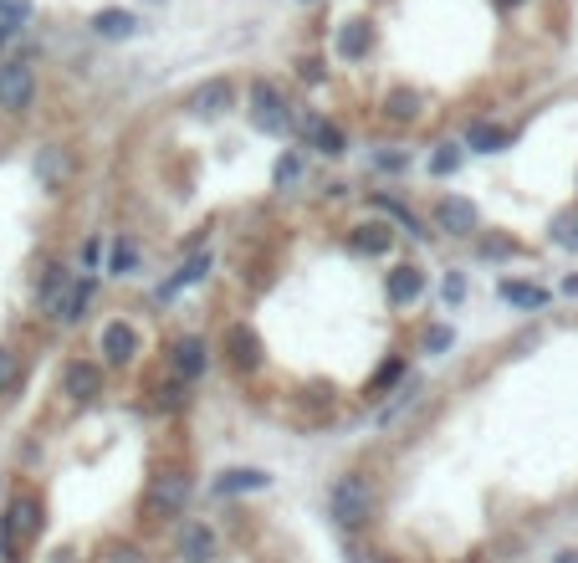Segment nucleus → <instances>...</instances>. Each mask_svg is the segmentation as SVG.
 <instances>
[{
	"label": "nucleus",
	"instance_id": "nucleus-1",
	"mask_svg": "<svg viewBox=\"0 0 578 563\" xmlns=\"http://www.w3.org/2000/svg\"><path fill=\"white\" fill-rule=\"evenodd\" d=\"M374 512V487L364 482V476H338V482L328 487V517L338 528H364Z\"/></svg>",
	"mask_w": 578,
	"mask_h": 563
},
{
	"label": "nucleus",
	"instance_id": "nucleus-2",
	"mask_svg": "<svg viewBox=\"0 0 578 563\" xmlns=\"http://www.w3.org/2000/svg\"><path fill=\"white\" fill-rule=\"evenodd\" d=\"M41 528V502L36 497H11V507L0 512V553H16V543H26Z\"/></svg>",
	"mask_w": 578,
	"mask_h": 563
},
{
	"label": "nucleus",
	"instance_id": "nucleus-3",
	"mask_svg": "<svg viewBox=\"0 0 578 563\" xmlns=\"http://www.w3.org/2000/svg\"><path fill=\"white\" fill-rule=\"evenodd\" d=\"M251 118H256L261 134H287L292 108H287V98L277 93V82H266V77L251 82Z\"/></svg>",
	"mask_w": 578,
	"mask_h": 563
},
{
	"label": "nucleus",
	"instance_id": "nucleus-4",
	"mask_svg": "<svg viewBox=\"0 0 578 563\" xmlns=\"http://www.w3.org/2000/svg\"><path fill=\"white\" fill-rule=\"evenodd\" d=\"M31 98H36L31 62H0V108H6V113H26Z\"/></svg>",
	"mask_w": 578,
	"mask_h": 563
},
{
	"label": "nucleus",
	"instance_id": "nucleus-5",
	"mask_svg": "<svg viewBox=\"0 0 578 563\" xmlns=\"http://www.w3.org/2000/svg\"><path fill=\"white\" fill-rule=\"evenodd\" d=\"M435 221H440V231H451V236H471V231L481 226V215H476V205H471V200L451 195V200H440Z\"/></svg>",
	"mask_w": 578,
	"mask_h": 563
},
{
	"label": "nucleus",
	"instance_id": "nucleus-6",
	"mask_svg": "<svg viewBox=\"0 0 578 563\" xmlns=\"http://www.w3.org/2000/svg\"><path fill=\"white\" fill-rule=\"evenodd\" d=\"M231 103H236V88H231L226 77H210L205 88H200V93L190 98V108H195L200 118H220V113H226Z\"/></svg>",
	"mask_w": 578,
	"mask_h": 563
},
{
	"label": "nucleus",
	"instance_id": "nucleus-7",
	"mask_svg": "<svg viewBox=\"0 0 578 563\" xmlns=\"http://www.w3.org/2000/svg\"><path fill=\"white\" fill-rule=\"evenodd\" d=\"M384 292H389L394 308H405V302H415V297L425 292V272H420V267H394L389 282H384Z\"/></svg>",
	"mask_w": 578,
	"mask_h": 563
},
{
	"label": "nucleus",
	"instance_id": "nucleus-8",
	"mask_svg": "<svg viewBox=\"0 0 578 563\" xmlns=\"http://www.w3.org/2000/svg\"><path fill=\"white\" fill-rule=\"evenodd\" d=\"M205 338H180V343H174V374H180V379H200L205 374Z\"/></svg>",
	"mask_w": 578,
	"mask_h": 563
},
{
	"label": "nucleus",
	"instance_id": "nucleus-9",
	"mask_svg": "<svg viewBox=\"0 0 578 563\" xmlns=\"http://www.w3.org/2000/svg\"><path fill=\"white\" fill-rule=\"evenodd\" d=\"M103 354H108V364H128L133 354H139V333H133L128 323H108L103 328Z\"/></svg>",
	"mask_w": 578,
	"mask_h": 563
},
{
	"label": "nucleus",
	"instance_id": "nucleus-10",
	"mask_svg": "<svg viewBox=\"0 0 578 563\" xmlns=\"http://www.w3.org/2000/svg\"><path fill=\"white\" fill-rule=\"evenodd\" d=\"M62 389L72 400H93L98 389H103V369L98 364H72L67 374H62Z\"/></svg>",
	"mask_w": 578,
	"mask_h": 563
},
{
	"label": "nucleus",
	"instance_id": "nucleus-11",
	"mask_svg": "<svg viewBox=\"0 0 578 563\" xmlns=\"http://www.w3.org/2000/svg\"><path fill=\"white\" fill-rule=\"evenodd\" d=\"M369 47H374V26H369V21H348V26L338 31V57L359 62V57H369Z\"/></svg>",
	"mask_w": 578,
	"mask_h": 563
},
{
	"label": "nucleus",
	"instance_id": "nucleus-12",
	"mask_svg": "<svg viewBox=\"0 0 578 563\" xmlns=\"http://www.w3.org/2000/svg\"><path fill=\"white\" fill-rule=\"evenodd\" d=\"M87 297H93V282H67V292L52 302L47 313H52L57 323H77V318H82V308H87Z\"/></svg>",
	"mask_w": 578,
	"mask_h": 563
},
{
	"label": "nucleus",
	"instance_id": "nucleus-13",
	"mask_svg": "<svg viewBox=\"0 0 578 563\" xmlns=\"http://www.w3.org/2000/svg\"><path fill=\"white\" fill-rule=\"evenodd\" d=\"M226 343H231V359H236V369H261V338L251 333V328H231L226 333Z\"/></svg>",
	"mask_w": 578,
	"mask_h": 563
},
{
	"label": "nucleus",
	"instance_id": "nucleus-14",
	"mask_svg": "<svg viewBox=\"0 0 578 563\" xmlns=\"http://www.w3.org/2000/svg\"><path fill=\"white\" fill-rule=\"evenodd\" d=\"M185 502H190V476H180V471L159 476V487H154V507H164V512H180Z\"/></svg>",
	"mask_w": 578,
	"mask_h": 563
},
{
	"label": "nucleus",
	"instance_id": "nucleus-15",
	"mask_svg": "<svg viewBox=\"0 0 578 563\" xmlns=\"http://www.w3.org/2000/svg\"><path fill=\"white\" fill-rule=\"evenodd\" d=\"M205 272H210V256H190V262L174 272L164 287H159V302H169V297H180L185 287H195V282H205Z\"/></svg>",
	"mask_w": 578,
	"mask_h": 563
},
{
	"label": "nucleus",
	"instance_id": "nucleus-16",
	"mask_svg": "<svg viewBox=\"0 0 578 563\" xmlns=\"http://www.w3.org/2000/svg\"><path fill=\"white\" fill-rule=\"evenodd\" d=\"M302 134L313 139L323 154H343V128L328 123V118H313V113H302Z\"/></svg>",
	"mask_w": 578,
	"mask_h": 563
},
{
	"label": "nucleus",
	"instance_id": "nucleus-17",
	"mask_svg": "<svg viewBox=\"0 0 578 563\" xmlns=\"http://www.w3.org/2000/svg\"><path fill=\"white\" fill-rule=\"evenodd\" d=\"M215 553V533L205 528V523H190L185 533H180V558L185 563H205Z\"/></svg>",
	"mask_w": 578,
	"mask_h": 563
},
{
	"label": "nucleus",
	"instance_id": "nucleus-18",
	"mask_svg": "<svg viewBox=\"0 0 578 563\" xmlns=\"http://www.w3.org/2000/svg\"><path fill=\"white\" fill-rule=\"evenodd\" d=\"M36 175H41V185H47V190H62V180L72 175V159H67V149H41V159H36Z\"/></svg>",
	"mask_w": 578,
	"mask_h": 563
},
{
	"label": "nucleus",
	"instance_id": "nucleus-19",
	"mask_svg": "<svg viewBox=\"0 0 578 563\" xmlns=\"http://www.w3.org/2000/svg\"><path fill=\"white\" fill-rule=\"evenodd\" d=\"M466 144H471V149H481V154H497V149H507V144H512V128H497V123H471V128H466Z\"/></svg>",
	"mask_w": 578,
	"mask_h": 563
},
{
	"label": "nucleus",
	"instance_id": "nucleus-20",
	"mask_svg": "<svg viewBox=\"0 0 578 563\" xmlns=\"http://www.w3.org/2000/svg\"><path fill=\"white\" fill-rule=\"evenodd\" d=\"M261 487H272V476H266V471H226V476L215 482V492H220V497H236V492H261Z\"/></svg>",
	"mask_w": 578,
	"mask_h": 563
},
{
	"label": "nucleus",
	"instance_id": "nucleus-21",
	"mask_svg": "<svg viewBox=\"0 0 578 563\" xmlns=\"http://www.w3.org/2000/svg\"><path fill=\"white\" fill-rule=\"evenodd\" d=\"M93 31L108 36V41H118V36L139 31V16H133V11H98V16H93Z\"/></svg>",
	"mask_w": 578,
	"mask_h": 563
},
{
	"label": "nucleus",
	"instance_id": "nucleus-22",
	"mask_svg": "<svg viewBox=\"0 0 578 563\" xmlns=\"http://www.w3.org/2000/svg\"><path fill=\"white\" fill-rule=\"evenodd\" d=\"M502 297L512 302V308H527V313H538L543 302H548V292L532 287V282H502Z\"/></svg>",
	"mask_w": 578,
	"mask_h": 563
},
{
	"label": "nucleus",
	"instance_id": "nucleus-23",
	"mask_svg": "<svg viewBox=\"0 0 578 563\" xmlns=\"http://www.w3.org/2000/svg\"><path fill=\"white\" fill-rule=\"evenodd\" d=\"M353 246L369 251V256H379V251H389V246H394V231H389V226H379V221H369V226L353 231Z\"/></svg>",
	"mask_w": 578,
	"mask_h": 563
},
{
	"label": "nucleus",
	"instance_id": "nucleus-24",
	"mask_svg": "<svg viewBox=\"0 0 578 563\" xmlns=\"http://www.w3.org/2000/svg\"><path fill=\"white\" fill-rule=\"evenodd\" d=\"M379 210H389V215H394V221H399V226H405L410 236H430V231H425V226L415 221V210H405V205H399L394 195H379Z\"/></svg>",
	"mask_w": 578,
	"mask_h": 563
},
{
	"label": "nucleus",
	"instance_id": "nucleus-25",
	"mask_svg": "<svg viewBox=\"0 0 578 563\" xmlns=\"http://www.w3.org/2000/svg\"><path fill=\"white\" fill-rule=\"evenodd\" d=\"M456 169H461V149L456 144H440L430 154V175H456Z\"/></svg>",
	"mask_w": 578,
	"mask_h": 563
},
{
	"label": "nucleus",
	"instance_id": "nucleus-26",
	"mask_svg": "<svg viewBox=\"0 0 578 563\" xmlns=\"http://www.w3.org/2000/svg\"><path fill=\"white\" fill-rule=\"evenodd\" d=\"M31 21V0H0V26H26Z\"/></svg>",
	"mask_w": 578,
	"mask_h": 563
},
{
	"label": "nucleus",
	"instance_id": "nucleus-27",
	"mask_svg": "<svg viewBox=\"0 0 578 563\" xmlns=\"http://www.w3.org/2000/svg\"><path fill=\"white\" fill-rule=\"evenodd\" d=\"M415 113H420V98H415V93H394V98H389V118H394V123H405V118H415Z\"/></svg>",
	"mask_w": 578,
	"mask_h": 563
},
{
	"label": "nucleus",
	"instance_id": "nucleus-28",
	"mask_svg": "<svg viewBox=\"0 0 578 563\" xmlns=\"http://www.w3.org/2000/svg\"><path fill=\"white\" fill-rule=\"evenodd\" d=\"M399 374H405V359H389V364H384V369H379V374L369 379V395H384V389H389V384H394Z\"/></svg>",
	"mask_w": 578,
	"mask_h": 563
},
{
	"label": "nucleus",
	"instance_id": "nucleus-29",
	"mask_svg": "<svg viewBox=\"0 0 578 563\" xmlns=\"http://www.w3.org/2000/svg\"><path fill=\"white\" fill-rule=\"evenodd\" d=\"M133 267H139V246H133V241H118V246H113V272L123 277V272H133Z\"/></svg>",
	"mask_w": 578,
	"mask_h": 563
},
{
	"label": "nucleus",
	"instance_id": "nucleus-30",
	"mask_svg": "<svg viewBox=\"0 0 578 563\" xmlns=\"http://www.w3.org/2000/svg\"><path fill=\"white\" fill-rule=\"evenodd\" d=\"M553 246H578V215H558L553 221Z\"/></svg>",
	"mask_w": 578,
	"mask_h": 563
},
{
	"label": "nucleus",
	"instance_id": "nucleus-31",
	"mask_svg": "<svg viewBox=\"0 0 578 563\" xmlns=\"http://www.w3.org/2000/svg\"><path fill=\"white\" fill-rule=\"evenodd\" d=\"M451 338H456V333H451L446 323H440V328H425V354H446Z\"/></svg>",
	"mask_w": 578,
	"mask_h": 563
},
{
	"label": "nucleus",
	"instance_id": "nucleus-32",
	"mask_svg": "<svg viewBox=\"0 0 578 563\" xmlns=\"http://www.w3.org/2000/svg\"><path fill=\"white\" fill-rule=\"evenodd\" d=\"M16 374H21L16 354H11V349H0V389H11V384H16Z\"/></svg>",
	"mask_w": 578,
	"mask_h": 563
},
{
	"label": "nucleus",
	"instance_id": "nucleus-33",
	"mask_svg": "<svg viewBox=\"0 0 578 563\" xmlns=\"http://www.w3.org/2000/svg\"><path fill=\"white\" fill-rule=\"evenodd\" d=\"M297 175H302V164H297V159H292V154H287V159H282V164H277V185H292V180H297Z\"/></svg>",
	"mask_w": 578,
	"mask_h": 563
},
{
	"label": "nucleus",
	"instance_id": "nucleus-34",
	"mask_svg": "<svg viewBox=\"0 0 578 563\" xmlns=\"http://www.w3.org/2000/svg\"><path fill=\"white\" fill-rule=\"evenodd\" d=\"M108 563H139V548L123 543V548H108Z\"/></svg>",
	"mask_w": 578,
	"mask_h": 563
},
{
	"label": "nucleus",
	"instance_id": "nucleus-35",
	"mask_svg": "<svg viewBox=\"0 0 578 563\" xmlns=\"http://www.w3.org/2000/svg\"><path fill=\"white\" fill-rule=\"evenodd\" d=\"M466 297V282L461 277H446V302H461Z\"/></svg>",
	"mask_w": 578,
	"mask_h": 563
},
{
	"label": "nucleus",
	"instance_id": "nucleus-36",
	"mask_svg": "<svg viewBox=\"0 0 578 563\" xmlns=\"http://www.w3.org/2000/svg\"><path fill=\"white\" fill-rule=\"evenodd\" d=\"M553 563H578V553H558V558H553Z\"/></svg>",
	"mask_w": 578,
	"mask_h": 563
},
{
	"label": "nucleus",
	"instance_id": "nucleus-37",
	"mask_svg": "<svg viewBox=\"0 0 578 563\" xmlns=\"http://www.w3.org/2000/svg\"><path fill=\"white\" fill-rule=\"evenodd\" d=\"M502 6H507V11H512V6H522V0H502Z\"/></svg>",
	"mask_w": 578,
	"mask_h": 563
},
{
	"label": "nucleus",
	"instance_id": "nucleus-38",
	"mask_svg": "<svg viewBox=\"0 0 578 563\" xmlns=\"http://www.w3.org/2000/svg\"><path fill=\"white\" fill-rule=\"evenodd\" d=\"M359 563H364V558H359ZM369 563H374V558H369Z\"/></svg>",
	"mask_w": 578,
	"mask_h": 563
},
{
	"label": "nucleus",
	"instance_id": "nucleus-39",
	"mask_svg": "<svg viewBox=\"0 0 578 563\" xmlns=\"http://www.w3.org/2000/svg\"><path fill=\"white\" fill-rule=\"evenodd\" d=\"M307 6H313V0H307Z\"/></svg>",
	"mask_w": 578,
	"mask_h": 563
}]
</instances>
